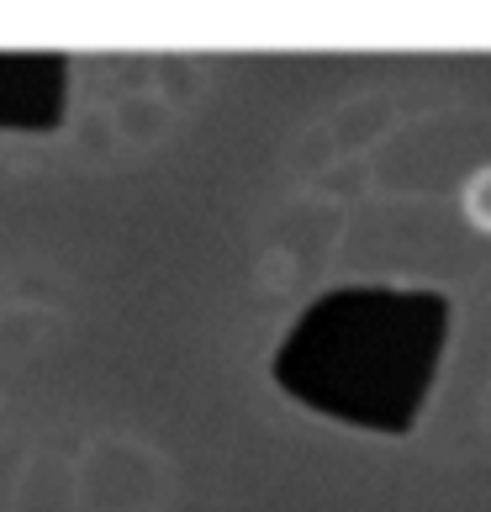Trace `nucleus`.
Wrapping results in <instances>:
<instances>
[{"mask_svg": "<svg viewBox=\"0 0 491 512\" xmlns=\"http://www.w3.org/2000/svg\"><path fill=\"white\" fill-rule=\"evenodd\" d=\"M460 212H465V222L476 227V233L491 238V159L476 164V169L465 175V185H460Z\"/></svg>", "mask_w": 491, "mask_h": 512, "instance_id": "nucleus-1", "label": "nucleus"}]
</instances>
